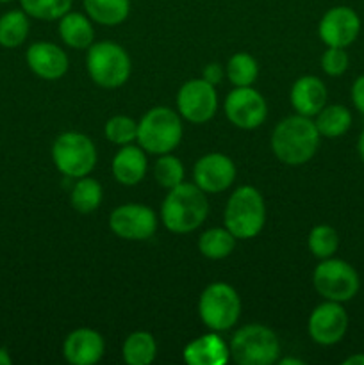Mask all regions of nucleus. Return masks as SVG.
<instances>
[{"label":"nucleus","instance_id":"obj_1","mask_svg":"<svg viewBox=\"0 0 364 365\" xmlns=\"http://www.w3.org/2000/svg\"><path fill=\"white\" fill-rule=\"evenodd\" d=\"M320 146V132L310 118L289 116L275 127L271 134V148L288 166H300L310 160Z\"/></svg>","mask_w":364,"mask_h":365},{"label":"nucleus","instance_id":"obj_2","mask_svg":"<svg viewBox=\"0 0 364 365\" xmlns=\"http://www.w3.org/2000/svg\"><path fill=\"white\" fill-rule=\"evenodd\" d=\"M209 202L196 184H178L170 189L161 207L164 227L173 234H189L206 221Z\"/></svg>","mask_w":364,"mask_h":365},{"label":"nucleus","instance_id":"obj_3","mask_svg":"<svg viewBox=\"0 0 364 365\" xmlns=\"http://www.w3.org/2000/svg\"><path fill=\"white\" fill-rule=\"evenodd\" d=\"M266 207L261 192L252 185L236 189L225 209V228L236 239H252L263 230Z\"/></svg>","mask_w":364,"mask_h":365},{"label":"nucleus","instance_id":"obj_4","mask_svg":"<svg viewBox=\"0 0 364 365\" xmlns=\"http://www.w3.org/2000/svg\"><path fill=\"white\" fill-rule=\"evenodd\" d=\"M139 146L153 155H163L178 146L182 139L181 118L168 107L150 109L138 123Z\"/></svg>","mask_w":364,"mask_h":365},{"label":"nucleus","instance_id":"obj_5","mask_svg":"<svg viewBox=\"0 0 364 365\" xmlns=\"http://www.w3.org/2000/svg\"><path fill=\"white\" fill-rule=\"evenodd\" d=\"M228 349L232 360L239 365H271L278 360L280 342L270 328L248 324L236 331Z\"/></svg>","mask_w":364,"mask_h":365},{"label":"nucleus","instance_id":"obj_6","mask_svg":"<svg viewBox=\"0 0 364 365\" xmlns=\"http://www.w3.org/2000/svg\"><path fill=\"white\" fill-rule=\"evenodd\" d=\"M88 71L95 84L107 89L120 88L131 77V57L116 43L100 41L89 46Z\"/></svg>","mask_w":364,"mask_h":365},{"label":"nucleus","instance_id":"obj_7","mask_svg":"<svg viewBox=\"0 0 364 365\" xmlns=\"http://www.w3.org/2000/svg\"><path fill=\"white\" fill-rule=\"evenodd\" d=\"M198 312L203 324L214 331H223L234 327L241 316V299L228 284H211L202 292Z\"/></svg>","mask_w":364,"mask_h":365},{"label":"nucleus","instance_id":"obj_8","mask_svg":"<svg viewBox=\"0 0 364 365\" xmlns=\"http://www.w3.org/2000/svg\"><path fill=\"white\" fill-rule=\"evenodd\" d=\"M52 159L61 173L70 178H81L95 168L96 148L88 135L64 132L54 143Z\"/></svg>","mask_w":364,"mask_h":365},{"label":"nucleus","instance_id":"obj_9","mask_svg":"<svg viewBox=\"0 0 364 365\" xmlns=\"http://www.w3.org/2000/svg\"><path fill=\"white\" fill-rule=\"evenodd\" d=\"M313 284L318 294L328 302H350L359 292V274L348 262L339 259H323L314 269Z\"/></svg>","mask_w":364,"mask_h":365},{"label":"nucleus","instance_id":"obj_10","mask_svg":"<svg viewBox=\"0 0 364 365\" xmlns=\"http://www.w3.org/2000/svg\"><path fill=\"white\" fill-rule=\"evenodd\" d=\"M177 107L182 118L191 123H206L218 109L216 89L203 78L188 81L178 89Z\"/></svg>","mask_w":364,"mask_h":365},{"label":"nucleus","instance_id":"obj_11","mask_svg":"<svg viewBox=\"0 0 364 365\" xmlns=\"http://www.w3.org/2000/svg\"><path fill=\"white\" fill-rule=\"evenodd\" d=\"M225 113L232 125L245 130H253L266 120L268 106L259 91L245 86L228 93L225 100Z\"/></svg>","mask_w":364,"mask_h":365},{"label":"nucleus","instance_id":"obj_12","mask_svg":"<svg viewBox=\"0 0 364 365\" xmlns=\"http://www.w3.org/2000/svg\"><path fill=\"white\" fill-rule=\"evenodd\" d=\"M109 227L118 237L127 241H146L157 228L156 214L152 209L139 203H128L113 210Z\"/></svg>","mask_w":364,"mask_h":365},{"label":"nucleus","instance_id":"obj_13","mask_svg":"<svg viewBox=\"0 0 364 365\" xmlns=\"http://www.w3.org/2000/svg\"><path fill=\"white\" fill-rule=\"evenodd\" d=\"M348 330V314L341 303L327 302L318 305L309 317V335L321 346H332L341 341Z\"/></svg>","mask_w":364,"mask_h":365},{"label":"nucleus","instance_id":"obj_14","mask_svg":"<svg viewBox=\"0 0 364 365\" xmlns=\"http://www.w3.org/2000/svg\"><path fill=\"white\" fill-rule=\"evenodd\" d=\"M318 32L325 45L346 48L359 36L360 18L355 11L346 6L332 7L321 18Z\"/></svg>","mask_w":364,"mask_h":365},{"label":"nucleus","instance_id":"obj_15","mask_svg":"<svg viewBox=\"0 0 364 365\" xmlns=\"http://www.w3.org/2000/svg\"><path fill=\"white\" fill-rule=\"evenodd\" d=\"M193 177L203 192L216 195L231 187L236 178V166L223 153H209L195 164Z\"/></svg>","mask_w":364,"mask_h":365},{"label":"nucleus","instance_id":"obj_16","mask_svg":"<svg viewBox=\"0 0 364 365\" xmlns=\"http://www.w3.org/2000/svg\"><path fill=\"white\" fill-rule=\"evenodd\" d=\"M32 73L45 81H57L68 71V56L57 45L49 41L34 43L25 53Z\"/></svg>","mask_w":364,"mask_h":365},{"label":"nucleus","instance_id":"obj_17","mask_svg":"<svg viewBox=\"0 0 364 365\" xmlns=\"http://www.w3.org/2000/svg\"><path fill=\"white\" fill-rule=\"evenodd\" d=\"M103 339L98 331L79 328L71 331L63 344L64 359L74 365H93L103 355Z\"/></svg>","mask_w":364,"mask_h":365},{"label":"nucleus","instance_id":"obj_18","mask_svg":"<svg viewBox=\"0 0 364 365\" xmlns=\"http://www.w3.org/2000/svg\"><path fill=\"white\" fill-rule=\"evenodd\" d=\"M327 103V88L313 75L298 78L291 88V106L302 116H316Z\"/></svg>","mask_w":364,"mask_h":365},{"label":"nucleus","instance_id":"obj_19","mask_svg":"<svg viewBox=\"0 0 364 365\" xmlns=\"http://www.w3.org/2000/svg\"><path fill=\"white\" fill-rule=\"evenodd\" d=\"M228 359L231 349L214 334L202 335L184 348V360L189 365H225Z\"/></svg>","mask_w":364,"mask_h":365},{"label":"nucleus","instance_id":"obj_20","mask_svg":"<svg viewBox=\"0 0 364 365\" xmlns=\"http://www.w3.org/2000/svg\"><path fill=\"white\" fill-rule=\"evenodd\" d=\"M113 175L120 184L136 185L145 178L146 175V157L141 146H127L114 155L113 159Z\"/></svg>","mask_w":364,"mask_h":365},{"label":"nucleus","instance_id":"obj_21","mask_svg":"<svg viewBox=\"0 0 364 365\" xmlns=\"http://www.w3.org/2000/svg\"><path fill=\"white\" fill-rule=\"evenodd\" d=\"M59 34L63 41L71 48H88L95 38L93 25L81 13L64 14L59 21Z\"/></svg>","mask_w":364,"mask_h":365},{"label":"nucleus","instance_id":"obj_22","mask_svg":"<svg viewBox=\"0 0 364 365\" xmlns=\"http://www.w3.org/2000/svg\"><path fill=\"white\" fill-rule=\"evenodd\" d=\"M89 18L100 25H120L131 11V0H84Z\"/></svg>","mask_w":364,"mask_h":365},{"label":"nucleus","instance_id":"obj_23","mask_svg":"<svg viewBox=\"0 0 364 365\" xmlns=\"http://www.w3.org/2000/svg\"><path fill=\"white\" fill-rule=\"evenodd\" d=\"M29 36V18L25 11H7L0 16V46L16 48Z\"/></svg>","mask_w":364,"mask_h":365},{"label":"nucleus","instance_id":"obj_24","mask_svg":"<svg viewBox=\"0 0 364 365\" xmlns=\"http://www.w3.org/2000/svg\"><path fill=\"white\" fill-rule=\"evenodd\" d=\"M316 128L320 135L325 138H339V135L346 134L352 125V114L345 106H328L323 107L320 113L316 114Z\"/></svg>","mask_w":364,"mask_h":365},{"label":"nucleus","instance_id":"obj_25","mask_svg":"<svg viewBox=\"0 0 364 365\" xmlns=\"http://www.w3.org/2000/svg\"><path fill=\"white\" fill-rule=\"evenodd\" d=\"M236 248V237L227 228H211L200 235L198 250L211 260H220L231 255Z\"/></svg>","mask_w":364,"mask_h":365},{"label":"nucleus","instance_id":"obj_26","mask_svg":"<svg viewBox=\"0 0 364 365\" xmlns=\"http://www.w3.org/2000/svg\"><path fill=\"white\" fill-rule=\"evenodd\" d=\"M157 355V346L148 331H134L123 344V360L128 365H148Z\"/></svg>","mask_w":364,"mask_h":365},{"label":"nucleus","instance_id":"obj_27","mask_svg":"<svg viewBox=\"0 0 364 365\" xmlns=\"http://www.w3.org/2000/svg\"><path fill=\"white\" fill-rule=\"evenodd\" d=\"M102 202V185L95 178L81 177L71 189V205L77 212L91 214Z\"/></svg>","mask_w":364,"mask_h":365},{"label":"nucleus","instance_id":"obj_28","mask_svg":"<svg viewBox=\"0 0 364 365\" xmlns=\"http://www.w3.org/2000/svg\"><path fill=\"white\" fill-rule=\"evenodd\" d=\"M257 73H259V66L257 61L252 56L245 52L234 53L227 63V77L236 88H245V86H252L256 82Z\"/></svg>","mask_w":364,"mask_h":365},{"label":"nucleus","instance_id":"obj_29","mask_svg":"<svg viewBox=\"0 0 364 365\" xmlns=\"http://www.w3.org/2000/svg\"><path fill=\"white\" fill-rule=\"evenodd\" d=\"M20 4L27 16L46 21L61 20L71 7V0H20Z\"/></svg>","mask_w":364,"mask_h":365},{"label":"nucleus","instance_id":"obj_30","mask_svg":"<svg viewBox=\"0 0 364 365\" xmlns=\"http://www.w3.org/2000/svg\"><path fill=\"white\" fill-rule=\"evenodd\" d=\"M309 250L318 259H330L339 248V235L328 225H318L309 234Z\"/></svg>","mask_w":364,"mask_h":365},{"label":"nucleus","instance_id":"obj_31","mask_svg":"<svg viewBox=\"0 0 364 365\" xmlns=\"http://www.w3.org/2000/svg\"><path fill=\"white\" fill-rule=\"evenodd\" d=\"M153 175H156V180L159 182V185L166 189H173L178 184H182L184 168H182V163L177 157L170 155V153H163L157 159L156 166H153Z\"/></svg>","mask_w":364,"mask_h":365},{"label":"nucleus","instance_id":"obj_32","mask_svg":"<svg viewBox=\"0 0 364 365\" xmlns=\"http://www.w3.org/2000/svg\"><path fill=\"white\" fill-rule=\"evenodd\" d=\"M103 132L114 145H128L138 138V123L128 116H114L107 121Z\"/></svg>","mask_w":364,"mask_h":365},{"label":"nucleus","instance_id":"obj_33","mask_svg":"<svg viewBox=\"0 0 364 365\" xmlns=\"http://www.w3.org/2000/svg\"><path fill=\"white\" fill-rule=\"evenodd\" d=\"M321 68L330 77H339L348 68V53L339 46H328V50L321 57Z\"/></svg>","mask_w":364,"mask_h":365},{"label":"nucleus","instance_id":"obj_34","mask_svg":"<svg viewBox=\"0 0 364 365\" xmlns=\"http://www.w3.org/2000/svg\"><path fill=\"white\" fill-rule=\"evenodd\" d=\"M352 102L360 114H364V75H360L352 86Z\"/></svg>","mask_w":364,"mask_h":365},{"label":"nucleus","instance_id":"obj_35","mask_svg":"<svg viewBox=\"0 0 364 365\" xmlns=\"http://www.w3.org/2000/svg\"><path fill=\"white\" fill-rule=\"evenodd\" d=\"M223 75H225V71H223V68H221V64L211 63V64H207L206 70H203V81H207V82H211L213 86H216L218 82L223 78Z\"/></svg>","mask_w":364,"mask_h":365},{"label":"nucleus","instance_id":"obj_36","mask_svg":"<svg viewBox=\"0 0 364 365\" xmlns=\"http://www.w3.org/2000/svg\"><path fill=\"white\" fill-rule=\"evenodd\" d=\"M13 364V359H11L9 351L6 348H0V365H11Z\"/></svg>","mask_w":364,"mask_h":365},{"label":"nucleus","instance_id":"obj_37","mask_svg":"<svg viewBox=\"0 0 364 365\" xmlns=\"http://www.w3.org/2000/svg\"><path fill=\"white\" fill-rule=\"evenodd\" d=\"M343 365H364V355H353L346 359Z\"/></svg>","mask_w":364,"mask_h":365},{"label":"nucleus","instance_id":"obj_38","mask_svg":"<svg viewBox=\"0 0 364 365\" xmlns=\"http://www.w3.org/2000/svg\"><path fill=\"white\" fill-rule=\"evenodd\" d=\"M357 150H359V155H360V159H363V163H364V130L360 132L359 143H357Z\"/></svg>","mask_w":364,"mask_h":365},{"label":"nucleus","instance_id":"obj_39","mask_svg":"<svg viewBox=\"0 0 364 365\" xmlns=\"http://www.w3.org/2000/svg\"><path fill=\"white\" fill-rule=\"evenodd\" d=\"M282 365H303V360L298 359H282Z\"/></svg>","mask_w":364,"mask_h":365},{"label":"nucleus","instance_id":"obj_40","mask_svg":"<svg viewBox=\"0 0 364 365\" xmlns=\"http://www.w3.org/2000/svg\"><path fill=\"white\" fill-rule=\"evenodd\" d=\"M2 4H7V2H13V0H0Z\"/></svg>","mask_w":364,"mask_h":365}]
</instances>
